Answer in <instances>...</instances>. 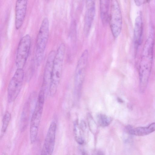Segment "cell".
<instances>
[{
    "label": "cell",
    "instance_id": "cell-10",
    "mask_svg": "<svg viewBox=\"0 0 155 155\" xmlns=\"http://www.w3.org/2000/svg\"><path fill=\"white\" fill-rule=\"evenodd\" d=\"M84 31L88 35L90 31L95 14V0H86Z\"/></svg>",
    "mask_w": 155,
    "mask_h": 155
},
{
    "label": "cell",
    "instance_id": "cell-12",
    "mask_svg": "<svg viewBox=\"0 0 155 155\" xmlns=\"http://www.w3.org/2000/svg\"><path fill=\"white\" fill-rule=\"evenodd\" d=\"M56 52L53 50L49 53L45 64L43 75V82L41 88L46 91L48 89L52 70L53 62Z\"/></svg>",
    "mask_w": 155,
    "mask_h": 155
},
{
    "label": "cell",
    "instance_id": "cell-18",
    "mask_svg": "<svg viewBox=\"0 0 155 155\" xmlns=\"http://www.w3.org/2000/svg\"><path fill=\"white\" fill-rule=\"evenodd\" d=\"M98 122L101 126L105 127L108 126L111 122V118L103 114H100L98 116Z\"/></svg>",
    "mask_w": 155,
    "mask_h": 155
},
{
    "label": "cell",
    "instance_id": "cell-4",
    "mask_svg": "<svg viewBox=\"0 0 155 155\" xmlns=\"http://www.w3.org/2000/svg\"><path fill=\"white\" fill-rule=\"evenodd\" d=\"M49 35V20L47 17H45L41 22L36 39L35 59L38 66L42 61Z\"/></svg>",
    "mask_w": 155,
    "mask_h": 155
},
{
    "label": "cell",
    "instance_id": "cell-17",
    "mask_svg": "<svg viewBox=\"0 0 155 155\" xmlns=\"http://www.w3.org/2000/svg\"><path fill=\"white\" fill-rule=\"evenodd\" d=\"M11 117L10 113L8 111L5 113L3 117L2 124L1 130V138L3 137L6 131L10 122Z\"/></svg>",
    "mask_w": 155,
    "mask_h": 155
},
{
    "label": "cell",
    "instance_id": "cell-9",
    "mask_svg": "<svg viewBox=\"0 0 155 155\" xmlns=\"http://www.w3.org/2000/svg\"><path fill=\"white\" fill-rule=\"evenodd\" d=\"M56 127V123L53 121L51 123L47 132L41 150V154L50 155L53 153L55 144Z\"/></svg>",
    "mask_w": 155,
    "mask_h": 155
},
{
    "label": "cell",
    "instance_id": "cell-20",
    "mask_svg": "<svg viewBox=\"0 0 155 155\" xmlns=\"http://www.w3.org/2000/svg\"><path fill=\"white\" fill-rule=\"evenodd\" d=\"M134 1L135 4L137 6H139L141 5V2L140 0H134Z\"/></svg>",
    "mask_w": 155,
    "mask_h": 155
},
{
    "label": "cell",
    "instance_id": "cell-7",
    "mask_svg": "<svg viewBox=\"0 0 155 155\" xmlns=\"http://www.w3.org/2000/svg\"><path fill=\"white\" fill-rule=\"evenodd\" d=\"M31 44V38L26 34L20 39L18 46L15 58L17 68L23 69L28 56Z\"/></svg>",
    "mask_w": 155,
    "mask_h": 155
},
{
    "label": "cell",
    "instance_id": "cell-8",
    "mask_svg": "<svg viewBox=\"0 0 155 155\" xmlns=\"http://www.w3.org/2000/svg\"><path fill=\"white\" fill-rule=\"evenodd\" d=\"M88 51H83L78 61L75 70L74 84L76 91H79L83 84L86 73L88 59Z\"/></svg>",
    "mask_w": 155,
    "mask_h": 155
},
{
    "label": "cell",
    "instance_id": "cell-21",
    "mask_svg": "<svg viewBox=\"0 0 155 155\" xmlns=\"http://www.w3.org/2000/svg\"><path fill=\"white\" fill-rule=\"evenodd\" d=\"M150 0H146L147 2H149Z\"/></svg>",
    "mask_w": 155,
    "mask_h": 155
},
{
    "label": "cell",
    "instance_id": "cell-1",
    "mask_svg": "<svg viewBox=\"0 0 155 155\" xmlns=\"http://www.w3.org/2000/svg\"><path fill=\"white\" fill-rule=\"evenodd\" d=\"M154 41V30L151 27L143 47L139 65L140 86L142 92L147 87L152 69Z\"/></svg>",
    "mask_w": 155,
    "mask_h": 155
},
{
    "label": "cell",
    "instance_id": "cell-5",
    "mask_svg": "<svg viewBox=\"0 0 155 155\" xmlns=\"http://www.w3.org/2000/svg\"><path fill=\"white\" fill-rule=\"evenodd\" d=\"M109 22L113 37L117 38L121 32L122 25L121 11L117 0H111Z\"/></svg>",
    "mask_w": 155,
    "mask_h": 155
},
{
    "label": "cell",
    "instance_id": "cell-14",
    "mask_svg": "<svg viewBox=\"0 0 155 155\" xmlns=\"http://www.w3.org/2000/svg\"><path fill=\"white\" fill-rule=\"evenodd\" d=\"M127 132L131 134L138 136H143L148 135L155 131V122L152 123L146 127H139L133 128L130 125L126 127Z\"/></svg>",
    "mask_w": 155,
    "mask_h": 155
},
{
    "label": "cell",
    "instance_id": "cell-2",
    "mask_svg": "<svg viewBox=\"0 0 155 155\" xmlns=\"http://www.w3.org/2000/svg\"><path fill=\"white\" fill-rule=\"evenodd\" d=\"M65 50L64 43H61L56 52L54 59L51 81L48 89L51 97H54L56 94L61 77L63 64Z\"/></svg>",
    "mask_w": 155,
    "mask_h": 155
},
{
    "label": "cell",
    "instance_id": "cell-13",
    "mask_svg": "<svg viewBox=\"0 0 155 155\" xmlns=\"http://www.w3.org/2000/svg\"><path fill=\"white\" fill-rule=\"evenodd\" d=\"M143 32L142 18L140 15H139L135 19L134 31V42L136 47H139L142 43Z\"/></svg>",
    "mask_w": 155,
    "mask_h": 155
},
{
    "label": "cell",
    "instance_id": "cell-15",
    "mask_svg": "<svg viewBox=\"0 0 155 155\" xmlns=\"http://www.w3.org/2000/svg\"><path fill=\"white\" fill-rule=\"evenodd\" d=\"M31 97H30L28 100L25 103L21 113V129L22 131L26 129L28 124L31 109Z\"/></svg>",
    "mask_w": 155,
    "mask_h": 155
},
{
    "label": "cell",
    "instance_id": "cell-6",
    "mask_svg": "<svg viewBox=\"0 0 155 155\" xmlns=\"http://www.w3.org/2000/svg\"><path fill=\"white\" fill-rule=\"evenodd\" d=\"M24 77L23 69L17 68L8 87L7 98L9 103L14 102L18 97L22 87Z\"/></svg>",
    "mask_w": 155,
    "mask_h": 155
},
{
    "label": "cell",
    "instance_id": "cell-3",
    "mask_svg": "<svg viewBox=\"0 0 155 155\" xmlns=\"http://www.w3.org/2000/svg\"><path fill=\"white\" fill-rule=\"evenodd\" d=\"M45 92L42 88L40 91L31 115L30 127V137L31 143L35 142L37 137L43 110Z\"/></svg>",
    "mask_w": 155,
    "mask_h": 155
},
{
    "label": "cell",
    "instance_id": "cell-11",
    "mask_svg": "<svg viewBox=\"0 0 155 155\" xmlns=\"http://www.w3.org/2000/svg\"><path fill=\"white\" fill-rule=\"evenodd\" d=\"M28 0H16L15 7V26L17 30L22 26L26 16Z\"/></svg>",
    "mask_w": 155,
    "mask_h": 155
},
{
    "label": "cell",
    "instance_id": "cell-16",
    "mask_svg": "<svg viewBox=\"0 0 155 155\" xmlns=\"http://www.w3.org/2000/svg\"><path fill=\"white\" fill-rule=\"evenodd\" d=\"M110 0H100V15L103 24L109 22Z\"/></svg>",
    "mask_w": 155,
    "mask_h": 155
},
{
    "label": "cell",
    "instance_id": "cell-19",
    "mask_svg": "<svg viewBox=\"0 0 155 155\" xmlns=\"http://www.w3.org/2000/svg\"><path fill=\"white\" fill-rule=\"evenodd\" d=\"M80 127L76 122L74 124V133L76 141L79 144H82L84 143V139L82 136L81 133Z\"/></svg>",
    "mask_w": 155,
    "mask_h": 155
}]
</instances>
